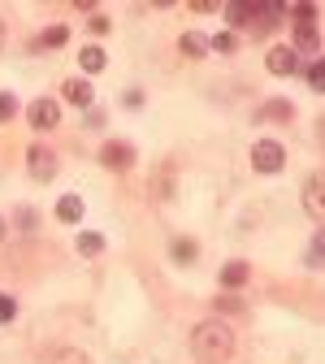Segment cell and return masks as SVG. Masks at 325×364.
Returning a JSON list of instances; mask_svg holds the SVG:
<instances>
[{
    "label": "cell",
    "instance_id": "3",
    "mask_svg": "<svg viewBox=\"0 0 325 364\" xmlns=\"http://www.w3.org/2000/svg\"><path fill=\"white\" fill-rule=\"evenodd\" d=\"M26 122H31V130H53V126L61 122V105H57V100H48V96H39V100H31Z\"/></svg>",
    "mask_w": 325,
    "mask_h": 364
},
{
    "label": "cell",
    "instance_id": "7",
    "mask_svg": "<svg viewBox=\"0 0 325 364\" xmlns=\"http://www.w3.org/2000/svg\"><path fill=\"white\" fill-rule=\"evenodd\" d=\"M304 208H308L312 217H321V221H325V169H321V173H312V178L304 182Z\"/></svg>",
    "mask_w": 325,
    "mask_h": 364
},
{
    "label": "cell",
    "instance_id": "6",
    "mask_svg": "<svg viewBox=\"0 0 325 364\" xmlns=\"http://www.w3.org/2000/svg\"><path fill=\"white\" fill-rule=\"evenodd\" d=\"M26 169H31V178H35V182H48V178L57 173V156L43 148V144H35V148L26 152Z\"/></svg>",
    "mask_w": 325,
    "mask_h": 364
},
{
    "label": "cell",
    "instance_id": "4",
    "mask_svg": "<svg viewBox=\"0 0 325 364\" xmlns=\"http://www.w3.org/2000/svg\"><path fill=\"white\" fill-rule=\"evenodd\" d=\"M61 100L74 105V109H91L96 105V87H91L87 78H65L61 82Z\"/></svg>",
    "mask_w": 325,
    "mask_h": 364
},
{
    "label": "cell",
    "instance_id": "20",
    "mask_svg": "<svg viewBox=\"0 0 325 364\" xmlns=\"http://www.w3.org/2000/svg\"><path fill=\"white\" fill-rule=\"evenodd\" d=\"M304 78H308L312 91H325V61H312V65L304 70Z\"/></svg>",
    "mask_w": 325,
    "mask_h": 364
},
{
    "label": "cell",
    "instance_id": "1",
    "mask_svg": "<svg viewBox=\"0 0 325 364\" xmlns=\"http://www.w3.org/2000/svg\"><path fill=\"white\" fill-rule=\"evenodd\" d=\"M191 351L200 364H225L230 355H235V330H230L225 321H200L196 334H191Z\"/></svg>",
    "mask_w": 325,
    "mask_h": 364
},
{
    "label": "cell",
    "instance_id": "11",
    "mask_svg": "<svg viewBox=\"0 0 325 364\" xmlns=\"http://www.w3.org/2000/svg\"><path fill=\"white\" fill-rule=\"evenodd\" d=\"M78 65H82L87 74H100V70L109 65V57H105V48H100V43H87V48H82V57H78Z\"/></svg>",
    "mask_w": 325,
    "mask_h": 364
},
{
    "label": "cell",
    "instance_id": "28",
    "mask_svg": "<svg viewBox=\"0 0 325 364\" xmlns=\"http://www.w3.org/2000/svg\"><path fill=\"white\" fill-rule=\"evenodd\" d=\"M213 304H217V312H243V299H235V295H221Z\"/></svg>",
    "mask_w": 325,
    "mask_h": 364
},
{
    "label": "cell",
    "instance_id": "8",
    "mask_svg": "<svg viewBox=\"0 0 325 364\" xmlns=\"http://www.w3.org/2000/svg\"><path fill=\"white\" fill-rule=\"evenodd\" d=\"M265 65H269V74L287 78V74H295V70H299V57H295V48H287V43H277V48H269Z\"/></svg>",
    "mask_w": 325,
    "mask_h": 364
},
{
    "label": "cell",
    "instance_id": "2",
    "mask_svg": "<svg viewBox=\"0 0 325 364\" xmlns=\"http://www.w3.org/2000/svg\"><path fill=\"white\" fill-rule=\"evenodd\" d=\"M252 165H256V173H277V169L287 165L282 144H277V139H256L252 144Z\"/></svg>",
    "mask_w": 325,
    "mask_h": 364
},
{
    "label": "cell",
    "instance_id": "16",
    "mask_svg": "<svg viewBox=\"0 0 325 364\" xmlns=\"http://www.w3.org/2000/svg\"><path fill=\"white\" fill-rule=\"evenodd\" d=\"M208 48L221 53V57H230V53H239V35H235V31H217V35L208 39Z\"/></svg>",
    "mask_w": 325,
    "mask_h": 364
},
{
    "label": "cell",
    "instance_id": "22",
    "mask_svg": "<svg viewBox=\"0 0 325 364\" xmlns=\"http://www.w3.org/2000/svg\"><path fill=\"white\" fill-rule=\"evenodd\" d=\"M321 260H325V225H321V230L312 235V252H308V264H312V269H316Z\"/></svg>",
    "mask_w": 325,
    "mask_h": 364
},
{
    "label": "cell",
    "instance_id": "23",
    "mask_svg": "<svg viewBox=\"0 0 325 364\" xmlns=\"http://www.w3.org/2000/svg\"><path fill=\"white\" fill-rule=\"evenodd\" d=\"M291 18H299V26H316V5H291Z\"/></svg>",
    "mask_w": 325,
    "mask_h": 364
},
{
    "label": "cell",
    "instance_id": "5",
    "mask_svg": "<svg viewBox=\"0 0 325 364\" xmlns=\"http://www.w3.org/2000/svg\"><path fill=\"white\" fill-rule=\"evenodd\" d=\"M100 165H105V169H130V165H134V144L109 139V144L100 148Z\"/></svg>",
    "mask_w": 325,
    "mask_h": 364
},
{
    "label": "cell",
    "instance_id": "15",
    "mask_svg": "<svg viewBox=\"0 0 325 364\" xmlns=\"http://www.w3.org/2000/svg\"><path fill=\"white\" fill-rule=\"evenodd\" d=\"M169 256H174L178 264H191V260H200V243H191V239H174V243H169Z\"/></svg>",
    "mask_w": 325,
    "mask_h": 364
},
{
    "label": "cell",
    "instance_id": "12",
    "mask_svg": "<svg viewBox=\"0 0 325 364\" xmlns=\"http://www.w3.org/2000/svg\"><path fill=\"white\" fill-rule=\"evenodd\" d=\"M178 48H182V57H204V53H208V39H204L200 31H187V35L178 39Z\"/></svg>",
    "mask_w": 325,
    "mask_h": 364
},
{
    "label": "cell",
    "instance_id": "27",
    "mask_svg": "<svg viewBox=\"0 0 325 364\" xmlns=\"http://www.w3.org/2000/svg\"><path fill=\"white\" fill-rule=\"evenodd\" d=\"M260 117H291V105L273 100V105H265V109H260Z\"/></svg>",
    "mask_w": 325,
    "mask_h": 364
},
{
    "label": "cell",
    "instance_id": "30",
    "mask_svg": "<svg viewBox=\"0 0 325 364\" xmlns=\"http://www.w3.org/2000/svg\"><path fill=\"white\" fill-rule=\"evenodd\" d=\"M5 35H9V31H5V22H0V48H5Z\"/></svg>",
    "mask_w": 325,
    "mask_h": 364
},
{
    "label": "cell",
    "instance_id": "29",
    "mask_svg": "<svg viewBox=\"0 0 325 364\" xmlns=\"http://www.w3.org/2000/svg\"><path fill=\"white\" fill-rule=\"evenodd\" d=\"M144 105V91H126V109H139Z\"/></svg>",
    "mask_w": 325,
    "mask_h": 364
},
{
    "label": "cell",
    "instance_id": "26",
    "mask_svg": "<svg viewBox=\"0 0 325 364\" xmlns=\"http://www.w3.org/2000/svg\"><path fill=\"white\" fill-rule=\"evenodd\" d=\"M14 221L22 225V230H26V235H31V230H35V225H39V217H35L31 208H18V213H14Z\"/></svg>",
    "mask_w": 325,
    "mask_h": 364
},
{
    "label": "cell",
    "instance_id": "25",
    "mask_svg": "<svg viewBox=\"0 0 325 364\" xmlns=\"http://www.w3.org/2000/svg\"><path fill=\"white\" fill-rule=\"evenodd\" d=\"M87 31H91V35H109V31H113V22H109L105 14H91V18H87Z\"/></svg>",
    "mask_w": 325,
    "mask_h": 364
},
{
    "label": "cell",
    "instance_id": "19",
    "mask_svg": "<svg viewBox=\"0 0 325 364\" xmlns=\"http://www.w3.org/2000/svg\"><path fill=\"white\" fill-rule=\"evenodd\" d=\"M48 364H91V360H87L78 347H61V351H53V360H48Z\"/></svg>",
    "mask_w": 325,
    "mask_h": 364
},
{
    "label": "cell",
    "instance_id": "18",
    "mask_svg": "<svg viewBox=\"0 0 325 364\" xmlns=\"http://www.w3.org/2000/svg\"><path fill=\"white\" fill-rule=\"evenodd\" d=\"M65 39H70V31H65V26H53V31H43V35L35 39V48H61Z\"/></svg>",
    "mask_w": 325,
    "mask_h": 364
},
{
    "label": "cell",
    "instance_id": "21",
    "mask_svg": "<svg viewBox=\"0 0 325 364\" xmlns=\"http://www.w3.org/2000/svg\"><path fill=\"white\" fill-rule=\"evenodd\" d=\"M18 117V96L14 91H0V122H14Z\"/></svg>",
    "mask_w": 325,
    "mask_h": 364
},
{
    "label": "cell",
    "instance_id": "17",
    "mask_svg": "<svg viewBox=\"0 0 325 364\" xmlns=\"http://www.w3.org/2000/svg\"><path fill=\"white\" fill-rule=\"evenodd\" d=\"M230 26H256V5H225Z\"/></svg>",
    "mask_w": 325,
    "mask_h": 364
},
{
    "label": "cell",
    "instance_id": "13",
    "mask_svg": "<svg viewBox=\"0 0 325 364\" xmlns=\"http://www.w3.org/2000/svg\"><path fill=\"white\" fill-rule=\"evenodd\" d=\"M316 48H321L316 26H299V22H295V53H316Z\"/></svg>",
    "mask_w": 325,
    "mask_h": 364
},
{
    "label": "cell",
    "instance_id": "14",
    "mask_svg": "<svg viewBox=\"0 0 325 364\" xmlns=\"http://www.w3.org/2000/svg\"><path fill=\"white\" fill-rule=\"evenodd\" d=\"M74 247H78V256H100V252H105V239H100L96 230H78Z\"/></svg>",
    "mask_w": 325,
    "mask_h": 364
},
{
    "label": "cell",
    "instance_id": "24",
    "mask_svg": "<svg viewBox=\"0 0 325 364\" xmlns=\"http://www.w3.org/2000/svg\"><path fill=\"white\" fill-rule=\"evenodd\" d=\"M14 316H18V299L14 295H0V326H9Z\"/></svg>",
    "mask_w": 325,
    "mask_h": 364
},
{
    "label": "cell",
    "instance_id": "31",
    "mask_svg": "<svg viewBox=\"0 0 325 364\" xmlns=\"http://www.w3.org/2000/svg\"><path fill=\"white\" fill-rule=\"evenodd\" d=\"M0 243H5V217H0Z\"/></svg>",
    "mask_w": 325,
    "mask_h": 364
},
{
    "label": "cell",
    "instance_id": "9",
    "mask_svg": "<svg viewBox=\"0 0 325 364\" xmlns=\"http://www.w3.org/2000/svg\"><path fill=\"white\" fill-rule=\"evenodd\" d=\"M247 278H252L247 260H230V264H221V287H230V291H235V287H243Z\"/></svg>",
    "mask_w": 325,
    "mask_h": 364
},
{
    "label": "cell",
    "instance_id": "10",
    "mask_svg": "<svg viewBox=\"0 0 325 364\" xmlns=\"http://www.w3.org/2000/svg\"><path fill=\"white\" fill-rule=\"evenodd\" d=\"M57 221L78 225V221H82V200H78V196H61V200H57Z\"/></svg>",
    "mask_w": 325,
    "mask_h": 364
},
{
    "label": "cell",
    "instance_id": "32",
    "mask_svg": "<svg viewBox=\"0 0 325 364\" xmlns=\"http://www.w3.org/2000/svg\"><path fill=\"white\" fill-rule=\"evenodd\" d=\"M321 139H325V117H321Z\"/></svg>",
    "mask_w": 325,
    "mask_h": 364
}]
</instances>
